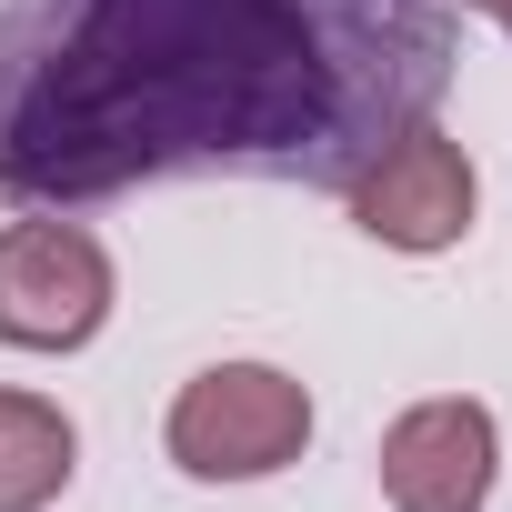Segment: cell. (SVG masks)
Segmentation results:
<instances>
[{
	"label": "cell",
	"instance_id": "1",
	"mask_svg": "<svg viewBox=\"0 0 512 512\" xmlns=\"http://www.w3.org/2000/svg\"><path fill=\"white\" fill-rule=\"evenodd\" d=\"M372 11L402 0H51L0 181L81 201L181 161H332L372 101L422 111L442 91V61H392V41L442 51V31L372 41Z\"/></svg>",
	"mask_w": 512,
	"mask_h": 512
},
{
	"label": "cell",
	"instance_id": "2",
	"mask_svg": "<svg viewBox=\"0 0 512 512\" xmlns=\"http://www.w3.org/2000/svg\"><path fill=\"white\" fill-rule=\"evenodd\" d=\"M302 442H312V392L272 362H211L171 402V462L191 482H262L302 462Z\"/></svg>",
	"mask_w": 512,
	"mask_h": 512
},
{
	"label": "cell",
	"instance_id": "3",
	"mask_svg": "<svg viewBox=\"0 0 512 512\" xmlns=\"http://www.w3.org/2000/svg\"><path fill=\"white\" fill-rule=\"evenodd\" d=\"M101 322H111V251L81 221L0 231V342L11 352H81Z\"/></svg>",
	"mask_w": 512,
	"mask_h": 512
},
{
	"label": "cell",
	"instance_id": "4",
	"mask_svg": "<svg viewBox=\"0 0 512 512\" xmlns=\"http://www.w3.org/2000/svg\"><path fill=\"white\" fill-rule=\"evenodd\" d=\"M472 201H482L472 151H462L452 131H432V121L392 131V141L352 171V221H362L372 241H392V251H452V241L472 231Z\"/></svg>",
	"mask_w": 512,
	"mask_h": 512
},
{
	"label": "cell",
	"instance_id": "5",
	"mask_svg": "<svg viewBox=\"0 0 512 512\" xmlns=\"http://www.w3.org/2000/svg\"><path fill=\"white\" fill-rule=\"evenodd\" d=\"M492 412L442 392V402H412L392 432H382V492L392 512H482L492 502Z\"/></svg>",
	"mask_w": 512,
	"mask_h": 512
},
{
	"label": "cell",
	"instance_id": "6",
	"mask_svg": "<svg viewBox=\"0 0 512 512\" xmlns=\"http://www.w3.org/2000/svg\"><path fill=\"white\" fill-rule=\"evenodd\" d=\"M71 462H81V432H71L61 402H41V392H0V512H41V502H61Z\"/></svg>",
	"mask_w": 512,
	"mask_h": 512
},
{
	"label": "cell",
	"instance_id": "7",
	"mask_svg": "<svg viewBox=\"0 0 512 512\" xmlns=\"http://www.w3.org/2000/svg\"><path fill=\"white\" fill-rule=\"evenodd\" d=\"M492 21H502V31H512V0H492Z\"/></svg>",
	"mask_w": 512,
	"mask_h": 512
},
{
	"label": "cell",
	"instance_id": "8",
	"mask_svg": "<svg viewBox=\"0 0 512 512\" xmlns=\"http://www.w3.org/2000/svg\"><path fill=\"white\" fill-rule=\"evenodd\" d=\"M472 11H492V0H472Z\"/></svg>",
	"mask_w": 512,
	"mask_h": 512
}]
</instances>
